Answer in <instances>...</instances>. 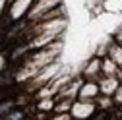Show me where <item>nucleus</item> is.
I'll list each match as a JSON object with an SVG mask.
<instances>
[{
  "label": "nucleus",
  "instance_id": "1",
  "mask_svg": "<svg viewBox=\"0 0 122 120\" xmlns=\"http://www.w3.org/2000/svg\"><path fill=\"white\" fill-rule=\"evenodd\" d=\"M20 118H21V112H14V114H12V116H8L6 120H20Z\"/></svg>",
  "mask_w": 122,
  "mask_h": 120
},
{
  "label": "nucleus",
  "instance_id": "2",
  "mask_svg": "<svg viewBox=\"0 0 122 120\" xmlns=\"http://www.w3.org/2000/svg\"><path fill=\"white\" fill-rule=\"evenodd\" d=\"M95 120H107V114H103V112H99V114H97V118H95Z\"/></svg>",
  "mask_w": 122,
  "mask_h": 120
}]
</instances>
